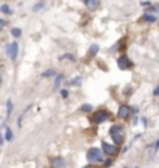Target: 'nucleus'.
<instances>
[{"label": "nucleus", "mask_w": 159, "mask_h": 168, "mask_svg": "<svg viewBox=\"0 0 159 168\" xmlns=\"http://www.w3.org/2000/svg\"><path fill=\"white\" fill-rule=\"evenodd\" d=\"M110 134H111V137H113V140H114L116 145L124 143V130H122V126L113 125V126L110 128Z\"/></svg>", "instance_id": "nucleus-1"}, {"label": "nucleus", "mask_w": 159, "mask_h": 168, "mask_svg": "<svg viewBox=\"0 0 159 168\" xmlns=\"http://www.w3.org/2000/svg\"><path fill=\"white\" fill-rule=\"evenodd\" d=\"M108 119V113L107 111H96L93 116H91V122L93 123H102Z\"/></svg>", "instance_id": "nucleus-2"}, {"label": "nucleus", "mask_w": 159, "mask_h": 168, "mask_svg": "<svg viewBox=\"0 0 159 168\" xmlns=\"http://www.w3.org/2000/svg\"><path fill=\"white\" fill-rule=\"evenodd\" d=\"M87 159H88V162H99L102 159V153L97 148H91L87 153Z\"/></svg>", "instance_id": "nucleus-3"}, {"label": "nucleus", "mask_w": 159, "mask_h": 168, "mask_svg": "<svg viewBox=\"0 0 159 168\" xmlns=\"http://www.w3.org/2000/svg\"><path fill=\"white\" fill-rule=\"evenodd\" d=\"M117 66H119L120 70H128V68H131V62H130L125 56H122V57L117 59Z\"/></svg>", "instance_id": "nucleus-4"}, {"label": "nucleus", "mask_w": 159, "mask_h": 168, "mask_svg": "<svg viewBox=\"0 0 159 168\" xmlns=\"http://www.w3.org/2000/svg\"><path fill=\"white\" fill-rule=\"evenodd\" d=\"M102 148H104V153H107L108 156H113V154L117 153V148H116L114 145L107 143V142H102Z\"/></svg>", "instance_id": "nucleus-5"}, {"label": "nucleus", "mask_w": 159, "mask_h": 168, "mask_svg": "<svg viewBox=\"0 0 159 168\" xmlns=\"http://www.w3.org/2000/svg\"><path fill=\"white\" fill-rule=\"evenodd\" d=\"M8 56H10L11 60H16V57H17V42H13L8 46Z\"/></svg>", "instance_id": "nucleus-6"}, {"label": "nucleus", "mask_w": 159, "mask_h": 168, "mask_svg": "<svg viewBox=\"0 0 159 168\" xmlns=\"http://www.w3.org/2000/svg\"><path fill=\"white\" fill-rule=\"evenodd\" d=\"M130 113H131V110H130L127 105H124V106H120V108H119L117 116H119V117H122V119H125V117H128V116H130Z\"/></svg>", "instance_id": "nucleus-7"}, {"label": "nucleus", "mask_w": 159, "mask_h": 168, "mask_svg": "<svg viewBox=\"0 0 159 168\" xmlns=\"http://www.w3.org/2000/svg\"><path fill=\"white\" fill-rule=\"evenodd\" d=\"M53 166L54 168H65L67 166V162L63 159H60V157H54L53 159Z\"/></svg>", "instance_id": "nucleus-8"}, {"label": "nucleus", "mask_w": 159, "mask_h": 168, "mask_svg": "<svg viewBox=\"0 0 159 168\" xmlns=\"http://www.w3.org/2000/svg\"><path fill=\"white\" fill-rule=\"evenodd\" d=\"M84 2H85V5H87L90 10H97L99 5H100L99 0H84Z\"/></svg>", "instance_id": "nucleus-9"}, {"label": "nucleus", "mask_w": 159, "mask_h": 168, "mask_svg": "<svg viewBox=\"0 0 159 168\" xmlns=\"http://www.w3.org/2000/svg\"><path fill=\"white\" fill-rule=\"evenodd\" d=\"M62 80H63V76H62V74L56 76V79H54V90H57V88H59V85L62 83Z\"/></svg>", "instance_id": "nucleus-10"}, {"label": "nucleus", "mask_w": 159, "mask_h": 168, "mask_svg": "<svg viewBox=\"0 0 159 168\" xmlns=\"http://www.w3.org/2000/svg\"><path fill=\"white\" fill-rule=\"evenodd\" d=\"M11 113H13V102L8 100V102H6V119H10Z\"/></svg>", "instance_id": "nucleus-11"}, {"label": "nucleus", "mask_w": 159, "mask_h": 168, "mask_svg": "<svg viewBox=\"0 0 159 168\" xmlns=\"http://www.w3.org/2000/svg\"><path fill=\"white\" fill-rule=\"evenodd\" d=\"M97 51H99V46H97V45H91V46H90L88 54H90V56H96V54H97Z\"/></svg>", "instance_id": "nucleus-12"}, {"label": "nucleus", "mask_w": 159, "mask_h": 168, "mask_svg": "<svg viewBox=\"0 0 159 168\" xmlns=\"http://www.w3.org/2000/svg\"><path fill=\"white\" fill-rule=\"evenodd\" d=\"M5 134H6V140L11 142V140H13V131H11V128L5 126Z\"/></svg>", "instance_id": "nucleus-13"}, {"label": "nucleus", "mask_w": 159, "mask_h": 168, "mask_svg": "<svg viewBox=\"0 0 159 168\" xmlns=\"http://www.w3.org/2000/svg\"><path fill=\"white\" fill-rule=\"evenodd\" d=\"M144 20H145V22H154V20H156V17H154V16H151V14H145V16H144Z\"/></svg>", "instance_id": "nucleus-14"}, {"label": "nucleus", "mask_w": 159, "mask_h": 168, "mask_svg": "<svg viewBox=\"0 0 159 168\" xmlns=\"http://www.w3.org/2000/svg\"><path fill=\"white\" fill-rule=\"evenodd\" d=\"M11 34H13L14 37H20V34H22V31H20L19 28H14V30L11 31Z\"/></svg>", "instance_id": "nucleus-15"}, {"label": "nucleus", "mask_w": 159, "mask_h": 168, "mask_svg": "<svg viewBox=\"0 0 159 168\" xmlns=\"http://www.w3.org/2000/svg\"><path fill=\"white\" fill-rule=\"evenodd\" d=\"M53 76H54V71L53 70H48V71H45L42 74V77H53Z\"/></svg>", "instance_id": "nucleus-16"}, {"label": "nucleus", "mask_w": 159, "mask_h": 168, "mask_svg": "<svg viewBox=\"0 0 159 168\" xmlns=\"http://www.w3.org/2000/svg\"><path fill=\"white\" fill-rule=\"evenodd\" d=\"M80 111H85V113L91 111V105H88V103H87V105H82V106H80Z\"/></svg>", "instance_id": "nucleus-17"}, {"label": "nucleus", "mask_w": 159, "mask_h": 168, "mask_svg": "<svg viewBox=\"0 0 159 168\" xmlns=\"http://www.w3.org/2000/svg\"><path fill=\"white\" fill-rule=\"evenodd\" d=\"M0 10H2V13H6V14H10V13H11V10H10V6H8V5H3Z\"/></svg>", "instance_id": "nucleus-18"}, {"label": "nucleus", "mask_w": 159, "mask_h": 168, "mask_svg": "<svg viewBox=\"0 0 159 168\" xmlns=\"http://www.w3.org/2000/svg\"><path fill=\"white\" fill-rule=\"evenodd\" d=\"M43 8V3H37L36 6H34V11H39V10H42Z\"/></svg>", "instance_id": "nucleus-19"}, {"label": "nucleus", "mask_w": 159, "mask_h": 168, "mask_svg": "<svg viewBox=\"0 0 159 168\" xmlns=\"http://www.w3.org/2000/svg\"><path fill=\"white\" fill-rule=\"evenodd\" d=\"M65 57H67V59H70V60H74V56H71V54H65L62 59H65Z\"/></svg>", "instance_id": "nucleus-20"}, {"label": "nucleus", "mask_w": 159, "mask_h": 168, "mask_svg": "<svg viewBox=\"0 0 159 168\" xmlns=\"http://www.w3.org/2000/svg\"><path fill=\"white\" fill-rule=\"evenodd\" d=\"M60 94H62V97H68V91H67V90H62Z\"/></svg>", "instance_id": "nucleus-21"}, {"label": "nucleus", "mask_w": 159, "mask_h": 168, "mask_svg": "<svg viewBox=\"0 0 159 168\" xmlns=\"http://www.w3.org/2000/svg\"><path fill=\"white\" fill-rule=\"evenodd\" d=\"M80 83V79L77 77V80H73V85H79Z\"/></svg>", "instance_id": "nucleus-22"}, {"label": "nucleus", "mask_w": 159, "mask_h": 168, "mask_svg": "<svg viewBox=\"0 0 159 168\" xmlns=\"http://www.w3.org/2000/svg\"><path fill=\"white\" fill-rule=\"evenodd\" d=\"M154 96H159V85H157L156 90H154Z\"/></svg>", "instance_id": "nucleus-23"}, {"label": "nucleus", "mask_w": 159, "mask_h": 168, "mask_svg": "<svg viewBox=\"0 0 159 168\" xmlns=\"http://www.w3.org/2000/svg\"><path fill=\"white\" fill-rule=\"evenodd\" d=\"M111 163H113V162H111V160H107V162H105V166H110V165H111Z\"/></svg>", "instance_id": "nucleus-24"}, {"label": "nucleus", "mask_w": 159, "mask_h": 168, "mask_svg": "<svg viewBox=\"0 0 159 168\" xmlns=\"http://www.w3.org/2000/svg\"><path fill=\"white\" fill-rule=\"evenodd\" d=\"M5 25H6V22H5V20H0V26H5Z\"/></svg>", "instance_id": "nucleus-25"}, {"label": "nucleus", "mask_w": 159, "mask_h": 168, "mask_svg": "<svg viewBox=\"0 0 159 168\" xmlns=\"http://www.w3.org/2000/svg\"><path fill=\"white\" fill-rule=\"evenodd\" d=\"M2 142H3V139H2V133H0V145H2Z\"/></svg>", "instance_id": "nucleus-26"}, {"label": "nucleus", "mask_w": 159, "mask_h": 168, "mask_svg": "<svg viewBox=\"0 0 159 168\" xmlns=\"http://www.w3.org/2000/svg\"><path fill=\"white\" fill-rule=\"evenodd\" d=\"M157 148H159V140L156 142V150H157Z\"/></svg>", "instance_id": "nucleus-27"}]
</instances>
